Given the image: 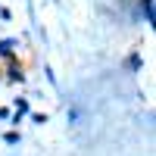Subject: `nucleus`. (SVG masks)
<instances>
[{
	"instance_id": "f257e3e1",
	"label": "nucleus",
	"mask_w": 156,
	"mask_h": 156,
	"mask_svg": "<svg viewBox=\"0 0 156 156\" xmlns=\"http://www.w3.org/2000/svg\"><path fill=\"white\" fill-rule=\"evenodd\" d=\"M19 44L12 41V37H6V41H0V56H12V50H16Z\"/></svg>"
},
{
	"instance_id": "f03ea898",
	"label": "nucleus",
	"mask_w": 156,
	"mask_h": 156,
	"mask_svg": "<svg viewBox=\"0 0 156 156\" xmlns=\"http://www.w3.org/2000/svg\"><path fill=\"white\" fill-rule=\"evenodd\" d=\"M140 6H144V19L153 22V0H140Z\"/></svg>"
},
{
	"instance_id": "7ed1b4c3",
	"label": "nucleus",
	"mask_w": 156,
	"mask_h": 156,
	"mask_svg": "<svg viewBox=\"0 0 156 156\" xmlns=\"http://www.w3.org/2000/svg\"><path fill=\"white\" fill-rule=\"evenodd\" d=\"M9 78H12V81H22V69L16 66V62H12V66H9Z\"/></svg>"
},
{
	"instance_id": "20e7f679",
	"label": "nucleus",
	"mask_w": 156,
	"mask_h": 156,
	"mask_svg": "<svg viewBox=\"0 0 156 156\" xmlns=\"http://www.w3.org/2000/svg\"><path fill=\"white\" fill-rule=\"evenodd\" d=\"M22 112H28V100H19V103H16V119H19Z\"/></svg>"
}]
</instances>
